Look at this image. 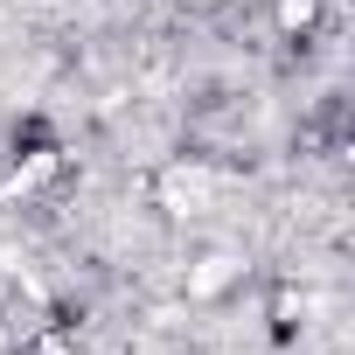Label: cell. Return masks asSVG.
Masks as SVG:
<instances>
[{
  "instance_id": "6da1fadb",
  "label": "cell",
  "mask_w": 355,
  "mask_h": 355,
  "mask_svg": "<svg viewBox=\"0 0 355 355\" xmlns=\"http://www.w3.org/2000/svg\"><path fill=\"white\" fill-rule=\"evenodd\" d=\"M223 272H230L223 258H216V265H202V272H196V293H216V286H223Z\"/></svg>"
}]
</instances>
